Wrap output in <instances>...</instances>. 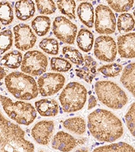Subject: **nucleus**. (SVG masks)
Returning <instances> with one entry per match:
<instances>
[{
    "label": "nucleus",
    "mask_w": 135,
    "mask_h": 152,
    "mask_svg": "<svg viewBox=\"0 0 135 152\" xmlns=\"http://www.w3.org/2000/svg\"><path fill=\"white\" fill-rule=\"evenodd\" d=\"M87 119L90 134L99 141L112 143L123 134L121 121L108 110L97 109L89 114Z\"/></svg>",
    "instance_id": "nucleus-1"
},
{
    "label": "nucleus",
    "mask_w": 135,
    "mask_h": 152,
    "mask_svg": "<svg viewBox=\"0 0 135 152\" xmlns=\"http://www.w3.org/2000/svg\"><path fill=\"white\" fill-rule=\"evenodd\" d=\"M25 133L18 125L0 114V151H33L34 145L24 138Z\"/></svg>",
    "instance_id": "nucleus-2"
},
{
    "label": "nucleus",
    "mask_w": 135,
    "mask_h": 152,
    "mask_svg": "<svg viewBox=\"0 0 135 152\" xmlns=\"http://www.w3.org/2000/svg\"><path fill=\"white\" fill-rule=\"evenodd\" d=\"M5 84L8 91L18 99H33L39 92L35 80L23 72H14L8 75L5 78Z\"/></svg>",
    "instance_id": "nucleus-3"
},
{
    "label": "nucleus",
    "mask_w": 135,
    "mask_h": 152,
    "mask_svg": "<svg viewBox=\"0 0 135 152\" xmlns=\"http://www.w3.org/2000/svg\"><path fill=\"white\" fill-rule=\"evenodd\" d=\"M95 91L98 99L113 110L121 109L128 102L127 95L124 91L109 80L97 81L95 85Z\"/></svg>",
    "instance_id": "nucleus-4"
},
{
    "label": "nucleus",
    "mask_w": 135,
    "mask_h": 152,
    "mask_svg": "<svg viewBox=\"0 0 135 152\" xmlns=\"http://www.w3.org/2000/svg\"><path fill=\"white\" fill-rule=\"evenodd\" d=\"M0 100L5 112L18 124L28 126L35 120L36 112L31 104L20 101L13 102L3 95L0 96Z\"/></svg>",
    "instance_id": "nucleus-5"
},
{
    "label": "nucleus",
    "mask_w": 135,
    "mask_h": 152,
    "mask_svg": "<svg viewBox=\"0 0 135 152\" xmlns=\"http://www.w3.org/2000/svg\"><path fill=\"white\" fill-rule=\"evenodd\" d=\"M87 95L84 85L77 82L68 83L59 97L63 112L70 113L82 109L87 101Z\"/></svg>",
    "instance_id": "nucleus-6"
},
{
    "label": "nucleus",
    "mask_w": 135,
    "mask_h": 152,
    "mask_svg": "<svg viewBox=\"0 0 135 152\" xmlns=\"http://www.w3.org/2000/svg\"><path fill=\"white\" fill-rule=\"evenodd\" d=\"M48 65L47 58L41 51H28L24 54L21 70L31 76H40L46 71Z\"/></svg>",
    "instance_id": "nucleus-7"
},
{
    "label": "nucleus",
    "mask_w": 135,
    "mask_h": 152,
    "mask_svg": "<svg viewBox=\"0 0 135 152\" xmlns=\"http://www.w3.org/2000/svg\"><path fill=\"white\" fill-rule=\"evenodd\" d=\"M116 28V19L111 8L99 4L95 8V29L97 33L104 35L113 34Z\"/></svg>",
    "instance_id": "nucleus-8"
},
{
    "label": "nucleus",
    "mask_w": 135,
    "mask_h": 152,
    "mask_svg": "<svg viewBox=\"0 0 135 152\" xmlns=\"http://www.w3.org/2000/svg\"><path fill=\"white\" fill-rule=\"evenodd\" d=\"M52 31L62 42L72 45L77 37V26L66 17L58 16L53 23Z\"/></svg>",
    "instance_id": "nucleus-9"
},
{
    "label": "nucleus",
    "mask_w": 135,
    "mask_h": 152,
    "mask_svg": "<svg viewBox=\"0 0 135 152\" xmlns=\"http://www.w3.org/2000/svg\"><path fill=\"white\" fill-rule=\"evenodd\" d=\"M65 81V77L60 73H45L38 79L39 91L43 97L51 96L62 89Z\"/></svg>",
    "instance_id": "nucleus-10"
},
{
    "label": "nucleus",
    "mask_w": 135,
    "mask_h": 152,
    "mask_svg": "<svg viewBox=\"0 0 135 152\" xmlns=\"http://www.w3.org/2000/svg\"><path fill=\"white\" fill-rule=\"evenodd\" d=\"M117 47L114 39L109 36L101 35L95 39L94 54L98 60L112 62L117 56Z\"/></svg>",
    "instance_id": "nucleus-11"
},
{
    "label": "nucleus",
    "mask_w": 135,
    "mask_h": 152,
    "mask_svg": "<svg viewBox=\"0 0 135 152\" xmlns=\"http://www.w3.org/2000/svg\"><path fill=\"white\" fill-rule=\"evenodd\" d=\"M13 30L15 35V47L17 49L26 51L34 47L36 42V37L28 24H17Z\"/></svg>",
    "instance_id": "nucleus-12"
},
{
    "label": "nucleus",
    "mask_w": 135,
    "mask_h": 152,
    "mask_svg": "<svg viewBox=\"0 0 135 152\" xmlns=\"http://www.w3.org/2000/svg\"><path fill=\"white\" fill-rule=\"evenodd\" d=\"M87 139L86 138L76 139L67 133L60 131L54 136L52 143H51V146L56 150L70 151L76 147L85 144L87 142Z\"/></svg>",
    "instance_id": "nucleus-13"
},
{
    "label": "nucleus",
    "mask_w": 135,
    "mask_h": 152,
    "mask_svg": "<svg viewBox=\"0 0 135 152\" xmlns=\"http://www.w3.org/2000/svg\"><path fill=\"white\" fill-rule=\"evenodd\" d=\"M54 129V122L42 121L36 123L32 129L31 134L36 143L46 145L51 140Z\"/></svg>",
    "instance_id": "nucleus-14"
},
{
    "label": "nucleus",
    "mask_w": 135,
    "mask_h": 152,
    "mask_svg": "<svg viewBox=\"0 0 135 152\" xmlns=\"http://www.w3.org/2000/svg\"><path fill=\"white\" fill-rule=\"evenodd\" d=\"M117 47L121 58H135V33L119 36L117 39Z\"/></svg>",
    "instance_id": "nucleus-15"
},
{
    "label": "nucleus",
    "mask_w": 135,
    "mask_h": 152,
    "mask_svg": "<svg viewBox=\"0 0 135 152\" xmlns=\"http://www.w3.org/2000/svg\"><path fill=\"white\" fill-rule=\"evenodd\" d=\"M82 65V67L75 70L76 75L78 78L85 80L87 83H91L97 73V62L91 56H85V62Z\"/></svg>",
    "instance_id": "nucleus-16"
},
{
    "label": "nucleus",
    "mask_w": 135,
    "mask_h": 152,
    "mask_svg": "<svg viewBox=\"0 0 135 152\" xmlns=\"http://www.w3.org/2000/svg\"><path fill=\"white\" fill-rule=\"evenodd\" d=\"M35 6L33 0H19L15 4V14L20 20H27L34 16Z\"/></svg>",
    "instance_id": "nucleus-17"
},
{
    "label": "nucleus",
    "mask_w": 135,
    "mask_h": 152,
    "mask_svg": "<svg viewBox=\"0 0 135 152\" xmlns=\"http://www.w3.org/2000/svg\"><path fill=\"white\" fill-rule=\"evenodd\" d=\"M36 111L42 116H55L59 112L58 102L53 99H40L35 103Z\"/></svg>",
    "instance_id": "nucleus-18"
},
{
    "label": "nucleus",
    "mask_w": 135,
    "mask_h": 152,
    "mask_svg": "<svg viewBox=\"0 0 135 152\" xmlns=\"http://www.w3.org/2000/svg\"><path fill=\"white\" fill-rule=\"evenodd\" d=\"M77 15L80 20L89 28H93L94 25V8L89 2L85 1L78 7Z\"/></svg>",
    "instance_id": "nucleus-19"
},
{
    "label": "nucleus",
    "mask_w": 135,
    "mask_h": 152,
    "mask_svg": "<svg viewBox=\"0 0 135 152\" xmlns=\"http://www.w3.org/2000/svg\"><path fill=\"white\" fill-rule=\"evenodd\" d=\"M120 81L135 97V62L125 66L120 77Z\"/></svg>",
    "instance_id": "nucleus-20"
},
{
    "label": "nucleus",
    "mask_w": 135,
    "mask_h": 152,
    "mask_svg": "<svg viewBox=\"0 0 135 152\" xmlns=\"http://www.w3.org/2000/svg\"><path fill=\"white\" fill-rule=\"evenodd\" d=\"M77 43L80 50L87 53L92 50L94 43V36L90 31L86 28H82L78 31Z\"/></svg>",
    "instance_id": "nucleus-21"
},
{
    "label": "nucleus",
    "mask_w": 135,
    "mask_h": 152,
    "mask_svg": "<svg viewBox=\"0 0 135 152\" xmlns=\"http://www.w3.org/2000/svg\"><path fill=\"white\" fill-rule=\"evenodd\" d=\"M63 126L69 131L78 135H82L86 131L85 121L81 117H73L66 119L63 122Z\"/></svg>",
    "instance_id": "nucleus-22"
},
{
    "label": "nucleus",
    "mask_w": 135,
    "mask_h": 152,
    "mask_svg": "<svg viewBox=\"0 0 135 152\" xmlns=\"http://www.w3.org/2000/svg\"><path fill=\"white\" fill-rule=\"evenodd\" d=\"M23 56L19 51L14 50L6 53L1 59V65L12 69H16L21 66Z\"/></svg>",
    "instance_id": "nucleus-23"
},
{
    "label": "nucleus",
    "mask_w": 135,
    "mask_h": 152,
    "mask_svg": "<svg viewBox=\"0 0 135 152\" xmlns=\"http://www.w3.org/2000/svg\"><path fill=\"white\" fill-rule=\"evenodd\" d=\"M31 26L38 36H45L51 27V20L47 16H39L32 21Z\"/></svg>",
    "instance_id": "nucleus-24"
},
{
    "label": "nucleus",
    "mask_w": 135,
    "mask_h": 152,
    "mask_svg": "<svg viewBox=\"0 0 135 152\" xmlns=\"http://www.w3.org/2000/svg\"><path fill=\"white\" fill-rule=\"evenodd\" d=\"M135 26V20L131 14L123 13L118 16L117 28L120 33H128L131 31Z\"/></svg>",
    "instance_id": "nucleus-25"
},
{
    "label": "nucleus",
    "mask_w": 135,
    "mask_h": 152,
    "mask_svg": "<svg viewBox=\"0 0 135 152\" xmlns=\"http://www.w3.org/2000/svg\"><path fill=\"white\" fill-rule=\"evenodd\" d=\"M57 6L61 13L72 20L76 18L74 0H57Z\"/></svg>",
    "instance_id": "nucleus-26"
},
{
    "label": "nucleus",
    "mask_w": 135,
    "mask_h": 152,
    "mask_svg": "<svg viewBox=\"0 0 135 152\" xmlns=\"http://www.w3.org/2000/svg\"><path fill=\"white\" fill-rule=\"evenodd\" d=\"M62 53L66 59L69 60L74 64L80 66L85 62V58H83L82 53L77 49L70 46H66L63 48Z\"/></svg>",
    "instance_id": "nucleus-27"
},
{
    "label": "nucleus",
    "mask_w": 135,
    "mask_h": 152,
    "mask_svg": "<svg viewBox=\"0 0 135 152\" xmlns=\"http://www.w3.org/2000/svg\"><path fill=\"white\" fill-rule=\"evenodd\" d=\"M94 151H134L135 149L131 145L124 142L117 143H112L107 145L99 147L95 149Z\"/></svg>",
    "instance_id": "nucleus-28"
},
{
    "label": "nucleus",
    "mask_w": 135,
    "mask_h": 152,
    "mask_svg": "<svg viewBox=\"0 0 135 152\" xmlns=\"http://www.w3.org/2000/svg\"><path fill=\"white\" fill-rule=\"evenodd\" d=\"M0 19L4 25H8L14 20L12 8L8 1H1L0 4Z\"/></svg>",
    "instance_id": "nucleus-29"
},
{
    "label": "nucleus",
    "mask_w": 135,
    "mask_h": 152,
    "mask_svg": "<svg viewBox=\"0 0 135 152\" xmlns=\"http://www.w3.org/2000/svg\"><path fill=\"white\" fill-rule=\"evenodd\" d=\"M108 5L116 12H125L131 10L134 0H106Z\"/></svg>",
    "instance_id": "nucleus-30"
},
{
    "label": "nucleus",
    "mask_w": 135,
    "mask_h": 152,
    "mask_svg": "<svg viewBox=\"0 0 135 152\" xmlns=\"http://www.w3.org/2000/svg\"><path fill=\"white\" fill-rule=\"evenodd\" d=\"M39 48L44 52L50 55H57L59 52L58 41L52 38H45L39 43Z\"/></svg>",
    "instance_id": "nucleus-31"
},
{
    "label": "nucleus",
    "mask_w": 135,
    "mask_h": 152,
    "mask_svg": "<svg viewBox=\"0 0 135 152\" xmlns=\"http://www.w3.org/2000/svg\"><path fill=\"white\" fill-rule=\"evenodd\" d=\"M50 64L51 70L59 72H68L72 68V64L67 60L62 58H52L51 59Z\"/></svg>",
    "instance_id": "nucleus-32"
},
{
    "label": "nucleus",
    "mask_w": 135,
    "mask_h": 152,
    "mask_svg": "<svg viewBox=\"0 0 135 152\" xmlns=\"http://www.w3.org/2000/svg\"><path fill=\"white\" fill-rule=\"evenodd\" d=\"M35 3L41 14L50 15L55 13L57 9L53 0H35Z\"/></svg>",
    "instance_id": "nucleus-33"
},
{
    "label": "nucleus",
    "mask_w": 135,
    "mask_h": 152,
    "mask_svg": "<svg viewBox=\"0 0 135 152\" xmlns=\"http://www.w3.org/2000/svg\"><path fill=\"white\" fill-rule=\"evenodd\" d=\"M0 53L3 54L11 48L13 43V34L10 30H6L0 33Z\"/></svg>",
    "instance_id": "nucleus-34"
},
{
    "label": "nucleus",
    "mask_w": 135,
    "mask_h": 152,
    "mask_svg": "<svg viewBox=\"0 0 135 152\" xmlns=\"http://www.w3.org/2000/svg\"><path fill=\"white\" fill-rule=\"evenodd\" d=\"M98 71L106 77H116L118 76L122 70V66L117 64L114 63L104 65L98 68Z\"/></svg>",
    "instance_id": "nucleus-35"
},
{
    "label": "nucleus",
    "mask_w": 135,
    "mask_h": 152,
    "mask_svg": "<svg viewBox=\"0 0 135 152\" xmlns=\"http://www.w3.org/2000/svg\"><path fill=\"white\" fill-rule=\"evenodd\" d=\"M125 121L129 131L135 137V102L131 104L125 115Z\"/></svg>",
    "instance_id": "nucleus-36"
},
{
    "label": "nucleus",
    "mask_w": 135,
    "mask_h": 152,
    "mask_svg": "<svg viewBox=\"0 0 135 152\" xmlns=\"http://www.w3.org/2000/svg\"><path fill=\"white\" fill-rule=\"evenodd\" d=\"M97 99L95 97L94 95H91L89 97V104H88V110H91L93 107H95L97 105Z\"/></svg>",
    "instance_id": "nucleus-37"
},
{
    "label": "nucleus",
    "mask_w": 135,
    "mask_h": 152,
    "mask_svg": "<svg viewBox=\"0 0 135 152\" xmlns=\"http://www.w3.org/2000/svg\"><path fill=\"white\" fill-rule=\"evenodd\" d=\"M6 73V70L4 69L3 66H1V80H2V79H3L6 76H7Z\"/></svg>",
    "instance_id": "nucleus-38"
},
{
    "label": "nucleus",
    "mask_w": 135,
    "mask_h": 152,
    "mask_svg": "<svg viewBox=\"0 0 135 152\" xmlns=\"http://www.w3.org/2000/svg\"><path fill=\"white\" fill-rule=\"evenodd\" d=\"M77 1H87V0H77ZM89 1H93V0H89Z\"/></svg>",
    "instance_id": "nucleus-39"
},
{
    "label": "nucleus",
    "mask_w": 135,
    "mask_h": 152,
    "mask_svg": "<svg viewBox=\"0 0 135 152\" xmlns=\"http://www.w3.org/2000/svg\"><path fill=\"white\" fill-rule=\"evenodd\" d=\"M133 14H134V16H135V10H134V12H133Z\"/></svg>",
    "instance_id": "nucleus-40"
}]
</instances>
